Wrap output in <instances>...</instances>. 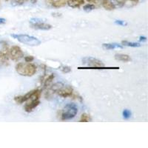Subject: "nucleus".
<instances>
[{"mask_svg":"<svg viewBox=\"0 0 148 148\" xmlns=\"http://www.w3.org/2000/svg\"><path fill=\"white\" fill-rule=\"evenodd\" d=\"M115 59L118 61H121L123 62H128L130 61H131V58L127 54L123 53H117L115 55Z\"/></svg>","mask_w":148,"mask_h":148,"instance_id":"nucleus-13","label":"nucleus"},{"mask_svg":"<svg viewBox=\"0 0 148 148\" xmlns=\"http://www.w3.org/2000/svg\"><path fill=\"white\" fill-rule=\"evenodd\" d=\"M30 2H32L33 4H36L37 2V0H30Z\"/></svg>","mask_w":148,"mask_h":148,"instance_id":"nucleus-30","label":"nucleus"},{"mask_svg":"<svg viewBox=\"0 0 148 148\" xmlns=\"http://www.w3.org/2000/svg\"><path fill=\"white\" fill-rule=\"evenodd\" d=\"M130 2V3L133 4V5H137V3L139 2V0H125V2Z\"/></svg>","mask_w":148,"mask_h":148,"instance_id":"nucleus-27","label":"nucleus"},{"mask_svg":"<svg viewBox=\"0 0 148 148\" xmlns=\"http://www.w3.org/2000/svg\"><path fill=\"white\" fill-rule=\"evenodd\" d=\"M131 111L127 109H125V110L123 111L122 115H123V118L125 119H128L131 117Z\"/></svg>","mask_w":148,"mask_h":148,"instance_id":"nucleus-22","label":"nucleus"},{"mask_svg":"<svg viewBox=\"0 0 148 148\" xmlns=\"http://www.w3.org/2000/svg\"><path fill=\"white\" fill-rule=\"evenodd\" d=\"M78 113V107L73 103L66 104L61 113V120L67 121L73 119Z\"/></svg>","mask_w":148,"mask_h":148,"instance_id":"nucleus-5","label":"nucleus"},{"mask_svg":"<svg viewBox=\"0 0 148 148\" xmlns=\"http://www.w3.org/2000/svg\"><path fill=\"white\" fill-rule=\"evenodd\" d=\"M39 104H40L39 99H35L31 100L30 102H27V104L25 105V112H27V113H30V112H32L36 107L39 106Z\"/></svg>","mask_w":148,"mask_h":148,"instance_id":"nucleus-11","label":"nucleus"},{"mask_svg":"<svg viewBox=\"0 0 148 148\" xmlns=\"http://www.w3.org/2000/svg\"><path fill=\"white\" fill-rule=\"evenodd\" d=\"M86 1H87L88 2H89V3H91V4H93V5H95V4L99 3L101 0H86Z\"/></svg>","mask_w":148,"mask_h":148,"instance_id":"nucleus-26","label":"nucleus"},{"mask_svg":"<svg viewBox=\"0 0 148 148\" xmlns=\"http://www.w3.org/2000/svg\"><path fill=\"white\" fill-rule=\"evenodd\" d=\"M10 36L16 39L18 42L24 45L29 46H39L41 45V41L36 37L27 34H11Z\"/></svg>","mask_w":148,"mask_h":148,"instance_id":"nucleus-3","label":"nucleus"},{"mask_svg":"<svg viewBox=\"0 0 148 148\" xmlns=\"http://www.w3.org/2000/svg\"><path fill=\"white\" fill-rule=\"evenodd\" d=\"M60 71L64 73H69L71 72V68L68 66H62L60 67Z\"/></svg>","mask_w":148,"mask_h":148,"instance_id":"nucleus-23","label":"nucleus"},{"mask_svg":"<svg viewBox=\"0 0 148 148\" xmlns=\"http://www.w3.org/2000/svg\"><path fill=\"white\" fill-rule=\"evenodd\" d=\"M96 8V6L95 5L93 4H91V3H88V4H86V5H84V7H83V10L86 12H90L91 10H94Z\"/></svg>","mask_w":148,"mask_h":148,"instance_id":"nucleus-18","label":"nucleus"},{"mask_svg":"<svg viewBox=\"0 0 148 148\" xmlns=\"http://www.w3.org/2000/svg\"><path fill=\"white\" fill-rule=\"evenodd\" d=\"M54 77H55L54 74H51V75H49V76L46 78L45 80V86L49 85V84H50V83H51V82L53 80Z\"/></svg>","mask_w":148,"mask_h":148,"instance_id":"nucleus-21","label":"nucleus"},{"mask_svg":"<svg viewBox=\"0 0 148 148\" xmlns=\"http://www.w3.org/2000/svg\"><path fill=\"white\" fill-rule=\"evenodd\" d=\"M91 121V117L90 116V115L87 114V113H83L81 116V118L79 121L80 122H88V121Z\"/></svg>","mask_w":148,"mask_h":148,"instance_id":"nucleus-19","label":"nucleus"},{"mask_svg":"<svg viewBox=\"0 0 148 148\" xmlns=\"http://www.w3.org/2000/svg\"><path fill=\"white\" fill-rule=\"evenodd\" d=\"M103 48L105 49V50H114V49L117 48H123V45L119 44H117V43H104L102 45Z\"/></svg>","mask_w":148,"mask_h":148,"instance_id":"nucleus-14","label":"nucleus"},{"mask_svg":"<svg viewBox=\"0 0 148 148\" xmlns=\"http://www.w3.org/2000/svg\"><path fill=\"white\" fill-rule=\"evenodd\" d=\"M6 22V19L4 18H0V24H5Z\"/></svg>","mask_w":148,"mask_h":148,"instance_id":"nucleus-28","label":"nucleus"},{"mask_svg":"<svg viewBox=\"0 0 148 148\" xmlns=\"http://www.w3.org/2000/svg\"><path fill=\"white\" fill-rule=\"evenodd\" d=\"M121 44H122V45L124 46H127V47H141V44H140V43H137V42H130L126 40L122 41Z\"/></svg>","mask_w":148,"mask_h":148,"instance_id":"nucleus-17","label":"nucleus"},{"mask_svg":"<svg viewBox=\"0 0 148 148\" xmlns=\"http://www.w3.org/2000/svg\"><path fill=\"white\" fill-rule=\"evenodd\" d=\"M9 49L8 47H5L0 51V64L8 65L9 64Z\"/></svg>","mask_w":148,"mask_h":148,"instance_id":"nucleus-9","label":"nucleus"},{"mask_svg":"<svg viewBox=\"0 0 148 148\" xmlns=\"http://www.w3.org/2000/svg\"><path fill=\"white\" fill-rule=\"evenodd\" d=\"M5 1H7V2H10L11 0H5Z\"/></svg>","mask_w":148,"mask_h":148,"instance_id":"nucleus-31","label":"nucleus"},{"mask_svg":"<svg viewBox=\"0 0 148 148\" xmlns=\"http://www.w3.org/2000/svg\"><path fill=\"white\" fill-rule=\"evenodd\" d=\"M16 71L20 76H34L37 71L36 66L30 62H20L16 65Z\"/></svg>","mask_w":148,"mask_h":148,"instance_id":"nucleus-1","label":"nucleus"},{"mask_svg":"<svg viewBox=\"0 0 148 148\" xmlns=\"http://www.w3.org/2000/svg\"><path fill=\"white\" fill-rule=\"evenodd\" d=\"M53 91L58 96L62 98H72L74 94L73 88L70 85H64L62 83L54 84L52 88Z\"/></svg>","mask_w":148,"mask_h":148,"instance_id":"nucleus-2","label":"nucleus"},{"mask_svg":"<svg viewBox=\"0 0 148 148\" xmlns=\"http://www.w3.org/2000/svg\"><path fill=\"white\" fill-rule=\"evenodd\" d=\"M46 3L55 8H60L65 6L67 0H46Z\"/></svg>","mask_w":148,"mask_h":148,"instance_id":"nucleus-10","label":"nucleus"},{"mask_svg":"<svg viewBox=\"0 0 148 148\" xmlns=\"http://www.w3.org/2000/svg\"><path fill=\"white\" fill-rule=\"evenodd\" d=\"M28 0H11V5H22L27 2Z\"/></svg>","mask_w":148,"mask_h":148,"instance_id":"nucleus-20","label":"nucleus"},{"mask_svg":"<svg viewBox=\"0 0 148 148\" xmlns=\"http://www.w3.org/2000/svg\"><path fill=\"white\" fill-rule=\"evenodd\" d=\"M67 4L72 8H78L84 4V0H67Z\"/></svg>","mask_w":148,"mask_h":148,"instance_id":"nucleus-12","label":"nucleus"},{"mask_svg":"<svg viewBox=\"0 0 148 148\" xmlns=\"http://www.w3.org/2000/svg\"><path fill=\"white\" fill-rule=\"evenodd\" d=\"M112 3H113V5H114L115 8H122L125 6V0H111L110 1Z\"/></svg>","mask_w":148,"mask_h":148,"instance_id":"nucleus-16","label":"nucleus"},{"mask_svg":"<svg viewBox=\"0 0 148 148\" xmlns=\"http://www.w3.org/2000/svg\"><path fill=\"white\" fill-rule=\"evenodd\" d=\"M34 60V57L32 56H25V62H32Z\"/></svg>","mask_w":148,"mask_h":148,"instance_id":"nucleus-24","label":"nucleus"},{"mask_svg":"<svg viewBox=\"0 0 148 148\" xmlns=\"http://www.w3.org/2000/svg\"><path fill=\"white\" fill-rule=\"evenodd\" d=\"M101 5H102L103 8L107 10H113L116 9L114 5L110 0H101Z\"/></svg>","mask_w":148,"mask_h":148,"instance_id":"nucleus-15","label":"nucleus"},{"mask_svg":"<svg viewBox=\"0 0 148 148\" xmlns=\"http://www.w3.org/2000/svg\"><path fill=\"white\" fill-rule=\"evenodd\" d=\"M82 63L88 67H79V69H112V67L106 68L101 60L93 57H84L82 59Z\"/></svg>","mask_w":148,"mask_h":148,"instance_id":"nucleus-4","label":"nucleus"},{"mask_svg":"<svg viewBox=\"0 0 148 148\" xmlns=\"http://www.w3.org/2000/svg\"><path fill=\"white\" fill-rule=\"evenodd\" d=\"M140 41H143V42H145V41L147 40V38L145 36H140Z\"/></svg>","mask_w":148,"mask_h":148,"instance_id":"nucleus-29","label":"nucleus"},{"mask_svg":"<svg viewBox=\"0 0 148 148\" xmlns=\"http://www.w3.org/2000/svg\"><path fill=\"white\" fill-rule=\"evenodd\" d=\"M9 56L13 61H18L24 56V53L18 46H12L9 50Z\"/></svg>","mask_w":148,"mask_h":148,"instance_id":"nucleus-8","label":"nucleus"},{"mask_svg":"<svg viewBox=\"0 0 148 148\" xmlns=\"http://www.w3.org/2000/svg\"><path fill=\"white\" fill-rule=\"evenodd\" d=\"M115 24L118 25L120 26H125L127 25V23L125 22V21H121V20H116L115 21Z\"/></svg>","mask_w":148,"mask_h":148,"instance_id":"nucleus-25","label":"nucleus"},{"mask_svg":"<svg viewBox=\"0 0 148 148\" xmlns=\"http://www.w3.org/2000/svg\"><path fill=\"white\" fill-rule=\"evenodd\" d=\"M41 96V90L39 89L33 90L30 91L27 93H26L24 96H16L14 98V101L17 103V104H23L24 102L29 101V100H33L37 99H39V98Z\"/></svg>","mask_w":148,"mask_h":148,"instance_id":"nucleus-6","label":"nucleus"},{"mask_svg":"<svg viewBox=\"0 0 148 148\" xmlns=\"http://www.w3.org/2000/svg\"><path fill=\"white\" fill-rule=\"evenodd\" d=\"M30 27L35 30H49L52 29L53 26L45 22H43L42 19L38 18H33L30 20Z\"/></svg>","mask_w":148,"mask_h":148,"instance_id":"nucleus-7","label":"nucleus"}]
</instances>
